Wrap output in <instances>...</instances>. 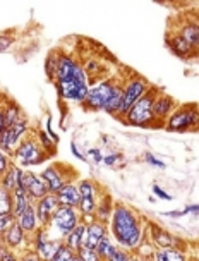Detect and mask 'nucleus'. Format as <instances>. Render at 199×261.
Listing matches in <instances>:
<instances>
[{"instance_id": "12", "label": "nucleus", "mask_w": 199, "mask_h": 261, "mask_svg": "<svg viewBox=\"0 0 199 261\" xmlns=\"http://www.w3.org/2000/svg\"><path fill=\"white\" fill-rule=\"evenodd\" d=\"M2 244L6 248L12 249V251H26V249H31V239L30 236L26 234L24 230L21 228V225L17 222H14L9 230L4 234L2 239Z\"/></svg>"}, {"instance_id": "7", "label": "nucleus", "mask_w": 199, "mask_h": 261, "mask_svg": "<svg viewBox=\"0 0 199 261\" xmlns=\"http://www.w3.org/2000/svg\"><path fill=\"white\" fill-rule=\"evenodd\" d=\"M115 81H117V79H113V77L98 79L93 86H90L82 107H84L88 112H103L106 101H108L110 95H112Z\"/></svg>"}, {"instance_id": "50", "label": "nucleus", "mask_w": 199, "mask_h": 261, "mask_svg": "<svg viewBox=\"0 0 199 261\" xmlns=\"http://www.w3.org/2000/svg\"><path fill=\"white\" fill-rule=\"evenodd\" d=\"M132 261H153V259H150V258H143V256H139V254H132Z\"/></svg>"}, {"instance_id": "32", "label": "nucleus", "mask_w": 199, "mask_h": 261, "mask_svg": "<svg viewBox=\"0 0 199 261\" xmlns=\"http://www.w3.org/2000/svg\"><path fill=\"white\" fill-rule=\"evenodd\" d=\"M35 138L38 139L40 146L43 148V150L47 151L50 156H52L53 153H55V148H57V143H55L53 139L50 138L43 129H38V130H36V136H35Z\"/></svg>"}, {"instance_id": "35", "label": "nucleus", "mask_w": 199, "mask_h": 261, "mask_svg": "<svg viewBox=\"0 0 199 261\" xmlns=\"http://www.w3.org/2000/svg\"><path fill=\"white\" fill-rule=\"evenodd\" d=\"M76 258L77 261H105L95 249H90V248H81L76 253Z\"/></svg>"}, {"instance_id": "30", "label": "nucleus", "mask_w": 199, "mask_h": 261, "mask_svg": "<svg viewBox=\"0 0 199 261\" xmlns=\"http://www.w3.org/2000/svg\"><path fill=\"white\" fill-rule=\"evenodd\" d=\"M117 249H119V248L113 244L112 236L108 234V236L105 237V239H101V242H100L98 246H96V249H95V251H96V253H98V254L101 256V258H103V259L106 261V259H108L110 256H112V254H113Z\"/></svg>"}, {"instance_id": "14", "label": "nucleus", "mask_w": 199, "mask_h": 261, "mask_svg": "<svg viewBox=\"0 0 199 261\" xmlns=\"http://www.w3.org/2000/svg\"><path fill=\"white\" fill-rule=\"evenodd\" d=\"M175 109H177V101H175L168 93L160 90V93L155 98V101H153V115H155L156 124L165 125V122L168 120V117L172 115V112Z\"/></svg>"}, {"instance_id": "17", "label": "nucleus", "mask_w": 199, "mask_h": 261, "mask_svg": "<svg viewBox=\"0 0 199 261\" xmlns=\"http://www.w3.org/2000/svg\"><path fill=\"white\" fill-rule=\"evenodd\" d=\"M86 230H84V244L82 248H90V249H96V246L100 244L101 239H105L108 232V225L105 222H100L98 218H93L90 222H84Z\"/></svg>"}, {"instance_id": "2", "label": "nucleus", "mask_w": 199, "mask_h": 261, "mask_svg": "<svg viewBox=\"0 0 199 261\" xmlns=\"http://www.w3.org/2000/svg\"><path fill=\"white\" fill-rule=\"evenodd\" d=\"M108 227L110 236L120 246V249L131 251V253L132 251L136 253L137 248L143 244V241L146 239L141 217L127 204H115L112 217L108 220Z\"/></svg>"}, {"instance_id": "9", "label": "nucleus", "mask_w": 199, "mask_h": 261, "mask_svg": "<svg viewBox=\"0 0 199 261\" xmlns=\"http://www.w3.org/2000/svg\"><path fill=\"white\" fill-rule=\"evenodd\" d=\"M27 133H30V120L26 117L21 119L19 122L9 125V127L4 129V133L0 134V150L4 153H7L9 156H12L16 148L19 146V143L24 139Z\"/></svg>"}, {"instance_id": "6", "label": "nucleus", "mask_w": 199, "mask_h": 261, "mask_svg": "<svg viewBox=\"0 0 199 261\" xmlns=\"http://www.w3.org/2000/svg\"><path fill=\"white\" fill-rule=\"evenodd\" d=\"M151 86L153 85H150L145 77L137 76V74H132V76H129L127 79H124V98H122V107H120V110H119L117 119L122 120L126 117V114L132 109L134 103H136L137 100H141V98L150 91Z\"/></svg>"}, {"instance_id": "10", "label": "nucleus", "mask_w": 199, "mask_h": 261, "mask_svg": "<svg viewBox=\"0 0 199 261\" xmlns=\"http://www.w3.org/2000/svg\"><path fill=\"white\" fill-rule=\"evenodd\" d=\"M77 188H79V194H81L77 212H79L82 222H90L96 218L95 213H96V204H98V201H96V186L93 184L91 179H79Z\"/></svg>"}, {"instance_id": "27", "label": "nucleus", "mask_w": 199, "mask_h": 261, "mask_svg": "<svg viewBox=\"0 0 199 261\" xmlns=\"http://www.w3.org/2000/svg\"><path fill=\"white\" fill-rule=\"evenodd\" d=\"M84 230H86V225H84V222H81L72 232H69V234L64 237L62 242L69 249H72L74 253H77V251L82 248V244H84Z\"/></svg>"}, {"instance_id": "19", "label": "nucleus", "mask_w": 199, "mask_h": 261, "mask_svg": "<svg viewBox=\"0 0 199 261\" xmlns=\"http://www.w3.org/2000/svg\"><path fill=\"white\" fill-rule=\"evenodd\" d=\"M55 196H57L60 206H71V208L79 206V201H81L79 188H77V184H74L72 180L64 186V188L60 189Z\"/></svg>"}, {"instance_id": "52", "label": "nucleus", "mask_w": 199, "mask_h": 261, "mask_svg": "<svg viewBox=\"0 0 199 261\" xmlns=\"http://www.w3.org/2000/svg\"><path fill=\"white\" fill-rule=\"evenodd\" d=\"M0 103H2V100H0Z\"/></svg>"}, {"instance_id": "46", "label": "nucleus", "mask_w": 199, "mask_h": 261, "mask_svg": "<svg viewBox=\"0 0 199 261\" xmlns=\"http://www.w3.org/2000/svg\"><path fill=\"white\" fill-rule=\"evenodd\" d=\"M153 194H156L160 199H168V201H170V199H172V196H170L168 193H166L165 189H161L158 184H155V186H153Z\"/></svg>"}, {"instance_id": "22", "label": "nucleus", "mask_w": 199, "mask_h": 261, "mask_svg": "<svg viewBox=\"0 0 199 261\" xmlns=\"http://www.w3.org/2000/svg\"><path fill=\"white\" fill-rule=\"evenodd\" d=\"M166 45H168L170 50L180 59H191L197 54V50H194L192 46H189L177 33H175V35H170L168 38H166Z\"/></svg>"}, {"instance_id": "44", "label": "nucleus", "mask_w": 199, "mask_h": 261, "mask_svg": "<svg viewBox=\"0 0 199 261\" xmlns=\"http://www.w3.org/2000/svg\"><path fill=\"white\" fill-rule=\"evenodd\" d=\"M145 162L146 163H150V165H153V167H156V169H165V163L161 162V160H158L153 153H146L145 155Z\"/></svg>"}, {"instance_id": "41", "label": "nucleus", "mask_w": 199, "mask_h": 261, "mask_svg": "<svg viewBox=\"0 0 199 261\" xmlns=\"http://www.w3.org/2000/svg\"><path fill=\"white\" fill-rule=\"evenodd\" d=\"M189 213H199V204H189L180 212H168L165 213L166 217H182V215H189Z\"/></svg>"}, {"instance_id": "21", "label": "nucleus", "mask_w": 199, "mask_h": 261, "mask_svg": "<svg viewBox=\"0 0 199 261\" xmlns=\"http://www.w3.org/2000/svg\"><path fill=\"white\" fill-rule=\"evenodd\" d=\"M122 98H124V81L117 79L113 85L112 95H110L108 101H106L103 112H106L108 115H113V117L117 119L119 110H120V107H122Z\"/></svg>"}, {"instance_id": "23", "label": "nucleus", "mask_w": 199, "mask_h": 261, "mask_svg": "<svg viewBox=\"0 0 199 261\" xmlns=\"http://www.w3.org/2000/svg\"><path fill=\"white\" fill-rule=\"evenodd\" d=\"M0 110H2V114H4V119H6V127L19 122L21 119H24V114H22L21 107L14 100H6V98H4L2 103H0Z\"/></svg>"}, {"instance_id": "36", "label": "nucleus", "mask_w": 199, "mask_h": 261, "mask_svg": "<svg viewBox=\"0 0 199 261\" xmlns=\"http://www.w3.org/2000/svg\"><path fill=\"white\" fill-rule=\"evenodd\" d=\"M14 222H16V217H14L12 213H9V215H0V239H2L4 234L9 230V227H11Z\"/></svg>"}, {"instance_id": "40", "label": "nucleus", "mask_w": 199, "mask_h": 261, "mask_svg": "<svg viewBox=\"0 0 199 261\" xmlns=\"http://www.w3.org/2000/svg\"><path fill=\"white\" fill-rule=\"evenodd\" d=\"M106 261H132V254H131V251H126V249L119 248Z\"/></svg>"}, {"instance_id": "51", "label": "nucleus", "mask_w": 199, "mask_h": 261, "mask_svg": "<svg viewBox=\"0 0 199 261\" xmlns=\"http://www.w3.org/2000/svg\"><path fill=\"white\" fill-rule=\"evenodd\" d=\"M72 261H77V258H74V259H72Z\"/></svg>"}, {"instance_id": "26", "label": "nucleus", "mask_w": 199, "mask_h": 261, "mask_svg": "<svg viewBox=\"0 0 199 261\" xmlns=\"http://www.w3.org/2000/svg\"><path fill=\"white\" fill-rule=\"evenodd\" d=\"M12 198H14V210H12V215L14 217H19L22 212L27 208V206H31V204H35L33 199L27 196L26 193V189L22 188V186H17L16 189L12 191Z\"/></svg>"}, {"instance_id": "37", "label": "nucleus", "mask_w": 199, "mask_h": 261, "mask_svg": "<svg viewBox=\"0 0 199 261\" xmlns=\"http://www.w3.org/2000/svg\"><path fill=\"white\" fill-rule=\"evenodd\" d=\"M14 45V36L7 33H0V54L9 52Z\"/></svg>"}, {"instance_id": "45", "label": "nucleus", "mask_w": 199, "mask_h": 261, "mask_svg": "<svg viewBox=\"0 0 199 261\" xmlns=\"http://www.w3.org/2000/svg\"><path fill=\"white\" fill-rule=\"evenodd\" d=\"M119 160H122V155H120V153H110V155L103 156V163H105V165H108V167L115 165Z\"/></svg>"}, {"instance_id": "49", "label": "nucleus", "mask_w": 199, "mask_h": 261, "mask_svg": "<svg viewBox=\"0 0 199 261\" xmlns=\"http://www.w3.org/2000/svg\"><path fill=\"white\" fill-rule=\"evenodd\" d=\"M4 129H6V119H4V114L0 110V134L4 133Z\"/></svg>"}, {"instance_id": "33", "label": "nucleus", "mask_w": 199, "mask_h": 261, "mask_svg": "<svg viewBox=\"0 0 199 261\" xmlns=\"http://www.w3.org/2000/svg\"><path fill=\"white\" fill-rule=\"evenodd\" d=\"M60 54H62V52H50L47 60H45V72H47L50 81H53V79H55V72H57Z\"/></svg>"}, {"instance_id": "4", "label": "nucleus", "mask_w": 199, "mask_h": 261, "mask_svg": "<svg viewBox=\"0 0 199 261\" xmlns=\"http://www.w3.org/2000/svg\"><path fill=\"white\" fill-rule=\"evenodd\" d=\"M165 129L170 133H191L199 130V105L184 103L177 105L172 115L165 122Z\"/></svg>"}, {"instance_id": "1", "label": "nucleus", "mask_w": 199, "mask_h": 261, "mask_svg": "<svg viewBox=\"0 0 199 261\" xmlns=\"http://www.w3.org/2000/svg\"><path fill=\"white\" fill-rule=\"evenodd\" d=\"M53 83L60 100L81 105L84 103L88 90L91 86V79L84 67L71 54H60Z\"/></svg>"}, {"instance_id": "28", "label": "nucleus", "mask_w": 199, "mask_h": 261, "mask_svg": "<svg viewBox=\"0 0 199 261\" xmlns=\"http://www.w3.org/2000/svg\"><path fill=\"white\" fill-rule=\"evenodd\" d=\"M153 261H189L187 253L180 248H160L153 254Z\"/></svg>"}, {"instance_id": "38", "label": "nucleus", "mask_w": 199, "mask_h": 261, "mask_svg": "<svg viewBox=\"0 0 199 261\" xmlns=\"http://www.w3.org/2000/svg\"><path fill=\"white\" fill-rule=\"evenodd\" d=\"M0 261H19V256L16 254V251L0 244Z\"/></svg>"}, {"instance_id": "5", "label": "nucleus", "mask_w": 199, "mask_h": 261, "mask_svg": "<svg viewBox=\"0 0 199 261\" xmlns=\"http://www.w3.org/2000/svg\"><path fill=\"white\" fill-rule=\"evenodd\" d=\"M81 222H82V218L79 215V212H77V208L59 206L57 212L53 213L48 227H45V228H47L48 234L55 237V239H64V237H66L69 232H72Z\"/></svg>"}, {"instance_id": "53", "label": "nucleus", "mask_w": 199, "mask_h": 261, "mask_svg": "<svg viewBox=\"0 0 199 261\" xmlns=\"http://www.w3.org/2000/svg\"><path fill=\"white\" fill-rule=\"evenodd\" d=\"M0 244H2V241H0Z\"/></svg>"}, {"instance_id": "25", "label": "nucleus", "mask_w": 199, "mask_h": 261, "mask_svg": "<svg viewBox=\"0 0 199 261\" xmlns=\"http://www.w3.org/2000/svg\"><path fill=\"white\" fill-rule=\"evenodd\" d=\"M177 35L186 41L189 46H192L194 50L199 48V24H196V22H192V21L184 22V24L180 26Z\"/></svg>"}, {"instance_id": "8", "label": "nucleus", "mask_w": 199, "mask_h": 261, "mask_svg": "<svg viewBox=\"0 0 199 261\" xmlns=\"http://www.w3.org/2000/svg\"><path fill=\"white\" fill-rule=\"evenodd\" d=\"M12 156L17 160V165L19 167H31V165L43 163L50 155L40 146L36 138H24L19 143V146L16 148Z\"/></svg>"}, {"instance_id": "43", "label": "nucleus", "mask_w": 199, "mask_h": 261, "mask_svg": "<svg viewBox=\"0 0 199 261\" xmlns=\"http://www.w3.org/2000/svg\"><path fill=\"white\" fill-rule=\"evenodd\" d=\"M19 261H43V259L40 258L35 249H26V251H22V254L19 256Z\"/></svg>"}, {"instance_id": "16", "label": "nucleus", "mask_w": 199, "mask_h": 261, "mask_svg": "<svg viewBox=\"0 0 199 261\" xmlns=\"http://www.w3.org/2000/svg\"><path fill=\"white\" fill-rule=\"evenodd\" d=\"M22 188L26 189L27 196L36 203L40 201L41 198H45L48 193V188L45 184V180L41 179L40 174H35L31 170H24V175H22Z\"/></svg>"}, {"instance_id": "24", "label": "nucleus", "mask_w": 199, "mask_h": 261, "mask_svg": "<svg viewBox=\"0 0 199 261\" xmlns=\"http://www.w3.org/2000/svg\"><path fill=\"white\" fill-rule=\"evenodd\" d=\"M22 175H24V169L19 167V165H14V163H12L11 169L6 172V175H4L2 180H0V186L12 193L17 186H22Z\"/></svg>"}, {"instance_id": "42", "label": "nucleus", "mask_w": 199, "mask_h": 261, "mask_svg": "<svg viewBox=\"0 0 199 261\" xmlns=\"http://www.w3.org/2000/svg\"><path fill=\"white\" fill-rule=\"evenodd\" d=\"M86 158H91L96 165H100V163L103 162V155H101L100 148H90V150L86 151Z\"/></svg>"}, {"instance_id": "31", "label": "nucleus", "mask_w": 199, "mask_h": 261, "mask_svg": "<svg viewBox=\"0 0 199 261\" xmlns=\"http://www.w3.org/2000/svg\"><path fill=\"white\" fill-rule=\"evenodd\" d=\"M14 210V198L12 193L0 186V215H9Z\"/></svg>"}, {"instance_id": "15", "label": "nucleus", "mask_w": 199, "mask_h": 261, "mask_svg": "<svg viewBox=\"0 0 199 261\" xmlns=\"http://www.w3.org/2000/svg\"><path fill=\"white\" fill-rule=\"evenodd\" d=\"M40 177L45 180V184H47L50 194H57L67 182H71V180H69L71 177H69V174L64 172L62 165H50V167H47L45 170H41Z\"/></svg>"}, {"instance_id": "47", "label": "nucleus", "mask_w": 199, "mask_h": 261, "mask_svg": "<svg viewBox=\"0 0 199 261\" xmlns=\"http://www.w3.org/2000/svg\"><path fill=\"white\" fill-rule=\"evenodd\" d=\"M71 151H72V155L77 158V160H81V162H86V155H82V151L79 150V146H77V143H71Z\"/></svg>"}, {"instance_id": "20", "label": "nucleus", "mask_w": 199, "mask_h": 261, "mask_svg": "<svg viewBox=\"0 0 199 261\" xmlns=\"http://www.w3.org/2000/svg\"><path fill=\"white\" fill-rule=\"evenodd\" d=\"M16 222L19 223L22 230L26 232L27 236H33L36 230L41 227L40 225V220H38V215H36V208H35V204H31V206H27L24 212L21 213L19 217L16 218Z\"/></svg>"}, {"instance_id": "11", "label": "nucleus", "mask_w": 199, "mask_h": 261, "mask_svg": "<svg viewBox=\"0 0 199 261\" xmlns=\"http://www.w3.org/2000/svg\"><path fill=\"white\" fill-rule=\"evenodd\" d=\"M30 239H31V249H35L43 261H48L57 253L60 246H62V239L52 237L45 227H40Z\"/></svg>"}, {"instance_id": "13", "label": "nucleus", "mask_w": 199, "mask_h": 261, "mask_svg": "<svg viewBox=\"0 0 199 261\" xmlns=\"http://www.w3.org/2000/svg\"><path fill=\"white\" fill-rule=\"evenodd\" d=\"M146 236H148L146 239L150 241L156 249H160V248H180V244H182V241L177 239L172 232L165 230V228L155 225V223H150V225H148V234Z\"/></svg>"}, {"instance_id": "18", "label": "nucleus", "mask_w": 199, "mask_h": 261, "mask_svg": "<svg viewBox=\"0 0 199 261\" xmlns=\"http://www.w3.org/2000/svg\"><path fill=\"white\" fill-rule=\"evenodd\" d=\"M60 206L59 199L55 194H47L45 198H41L40 201L35 203V208H36V215H38V220H40V225L41 227H48L50 220H52L53 213L57 212Z\"/></svg>"}, {"instance_id": "34", "label": "nucleus", "mask_w": 199, "mask_h": 261, "mask_svg": "<svg viewBox=\"0 0 199 261\" xmlns=\"http://www.w3.org/2000/svg\"><path fill=\"white\" fill-rule=\"evenodd\" d=\"M74 258H76V253H74L72 249H69L67 246L62 242V246L59 248V251L48 261H72Z\"/></svg>"}, {"instance_id": "29", "label": "nucleus", "mask_w": 199, "mask_h": 261, "mask_svg": "<svg viewBox=\"0 0 199 261\" xmlns=\"http://www.w3.org/2000/svg\"><path fill=\"white\" fill-rule=\"evenodd\" d=\"M112 212H113V203H112V199H110V196H103V199H100V203L96 204V213H95V217L98 218L100 222L108 223L110 217H112Z\"/></svg>"}, {"instance_id": "3", "label": "nucleus", "mask_w": 199, "mask_h": 261, "mask_svg": "<svg viewBox=\"0 0 199 261\" xmlns=\"http://www.w3.org/2000/svg\"><path fill=\"white\" fill-rule=\"evenodd\" d=\"M160 90L161 88L158 86H151L150 91L141 100H137L132 109L127 112L126 117L122 119V122L132 125V127H156L158 124H156L155 115H153V101H155Z\"/></svg>"}, {"instance_id": "39", "label": "nucleus", "mask_w": 199, "mask_h": 261, "mask_svg": "<svg viewBox=\"0 0 199 261\" xmlns=\"http://www.w3.org/2000/svg\"><path fill=\"white\" fill-rule=\"evenodd\" d=\"M11 165H12L11 156L0 150V180H2V177L6 175V172L11 169Z\"/></svg>"}, {"instance_id": "48", "label": "nucleus", "mask_w": 199, "mask_h": 261, "mask_svg": "<svg viewBox=\"0 0 199 261\" xmlns=\"http://www.w3.org/2000/svg\"><path fill=\"white\" fill-rule=\"evenodd\" d=\"M47 134L53 139L55 143H59V136L53 133V129H52V115H48V117H47Z\"/></svg>"}]
</instances>
